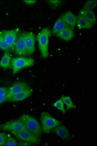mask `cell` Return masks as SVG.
<instances>
[{
  "instance_id": "obj_1",
  "label": "cell",
  "mask_w": 97,
  "mask_h": 146,
  "mask_svg": "<svg viewBox=\"0 0 97 146\" xmlns=\"http://www.w3.org/2000/svg\"><path fill=\"white\" fill-rule=\"evenodd\" d=\"M19 119L24 123L27 130L40 139L42 136L43 129L38 121L35 118L29 115H24L21 116Z\"/></svg>"
},
{
  "instance_id": "obj_2",
  "label": "cell",
  "mask_w": 97,
  "mask_h": 146,
  "mask_svg": "<svg viewBox=\"0 0 97 146\" xmlns=\"http://www.w3.org/2000/svg\"><path fill=\"white\" fill-rule=\"evenodd\" d=\"M50 34L51 31L48 28H45L37 35L39 48L43 58H47L48 56L49 39Z\"/></svg>"
},
{
  "instance_id": "obj_3",
  "label": "cell",
  "mask_w": 97,
  "mask_h": 146,
  "mask_svg": "<svg viewBox=\"0 0 97 146\" xmlns=\"http://www.w3.org/2000/svg\"><path fill=\"white\" fill-rule=\"evenodd\" d=\"M40 120L43 131L45 133H48L53 129L62 124L60 121L53 117L47 111H44L41 113Z\"/></svg>"
},
{
  "instance_id": "obj_4",
  "label": "cell",
  "mask_w": 97,
  "mask_h": 146,
  "mask_svg": "<svg viewBox=\"0 0 97 146\" xmlns=\"http://www.w3.org/2000/svg\"><path fill=\"white\" fill-rule=\"evenodd\" d=\"M11 63L13 73L15 74L23 69L33 66L34 60L32 58L17 57L11 58Z\"/></svg>"
},
{
  "instance_id": "obj_5",
  "label": "cell",
  "mask_w": 97,
  "mask_h": 146,
  "mask_svg": "<svg viewBox=\"0 0 97 146\" xmlns=\"http://www.w3.org/2000/svg\"><path fill=\"white\" fill-rule=\"evenodd\" d=\"M11 133L17 139L23 142L34 144H38L40 143V139L37 137L27 129L16 132H12Z\"/></svg>"
},
{
  "instance_id": "obj_6",
  "label": "cell",
  "mask_w": 97,
  "mask_h": 146,
  "mask_svg": "<svg viewBox=\"0 0 97 146\" xmlns=\"http://www.w3.org/2000/svg\"><path fill=\"white\" fill-rule=\"evenodd\" d=\"M19 30V28H16L13 30H4L2 31L4 38L7 44L9 46V49L12 51H14L15 49V44L18 36Z\"/></svg>"
},
{
  "instance_id": "obj_7",
  "label": "cell",
  "mask_w": 97,
  "mask_h": 146,
  "mask_svg": "<svg viewBox=\"0 0 97 146\" xmlns=\"http://www.w3.org/2000/svg\"><path fill=\"white\" fill-rule=\"evenodd\" d=\"M0 129L3 131L12 133L26 129V128L22 121L18 119L2 124L0 125Z\"/></svg>"
},
{
  "instance_id": "obj_8",
  "label": "cell",
  "mask_w": 97,
  "mask_h": 146,
  "mask_svg": "<svg viewBox=\"0 0 97 146\" xmlns=\"http://www.w3.org/2000/svg\"><path fill=\"white\" fill-rule=\"evenodd\" d=\"M25 33L22 32L18 34L15 46V53L19 56L27 55V50L25 42Z\"/></svg>"
},
{
  "instance_id": "obj_9",
  "label": "cell",
  "mask_w": 97,
  "mask_h": 146,
  "mask_svg": "<svg viewBox=\"0 0 97 146\" xmlns=\"http://www.w3.org/2000/svg\"><path fill=\"white\" fill-rule=\"evenodd\" d=\"M25 42L27 50V55H31L35 51V36L32 32L25 33Z\"/></svg>"
},
{
  "instance_id": "obj_10",
  "label": "cell",
  "mask_w": 97,
  "mask_h": 146,
  "mask_svg": "<svg viewBox=\"0 0 97 146\" xmlns=\"http://www.w3.org/2000/svg\"><path fill=\"white\" fill-rule=\"evenodd\" d=\"M29 88V87L27 84L24 82H18L14 84L12 86L10 87V88L8 89L7 101L12 96Z\"/></svg>"
},
{
  "instance_id": "obj_11",
  "label": "cell",
  "mask_w": 97,
  "mask_h": 146,
  "mask_svg": "<svg viewBox=\"0 0 97 146\" xmlns=\"http://www.w3.org/2000/svg\"><path fill=\"white\" fill-rule=\"evenodd\" d=\"M51 131L52 133H55L64 141H67L70 139V135L68 129L62 124L54 128Z\"/></svg>"
},
{
  "instance_id": "obj_12",
  "label": "cell",
  "mask_w": 97,
  "mask_h": 146,
  "mask_svg": "<svg viewBox=\"0 0 97 146\" xmlns=\"http://www.w3.org/2000/svg\"><path fill=\"white\" fill-rule=\"evenodd\" d=\"M66 25L69 27H70L73 30H74L76 24L77 18L72 12L70 11L66 12L60 18Z\"/></svg>"
},
{
  "instance_id": "obj_13",
  "label": "cell",
  "mask_w": 97,
  "mask_h": 146,
  "mask_svg": "<svg viewBox=\"0 0 97 146\" xmlns=\"http://www.w3.org/2000/svg\"><path fill=\"white\" fill-rule=\"evenodd\" d=\"M56 36L59 38L67 42L70 41L75 36V33L74 30L70 27L67 25L63 30L59 32V33L57 34Z\"/></svg>"
},
{
  "instance_id": "obj_14",
  "label": "cell",
  "mask_w": 97,
  "mask_h": 146,
  "mask_svg": "<svg viewBox=\"0 0 97 146\" xmlns=\"http://www.w3.org/2000/svg\"><path fill=\"white\" fill-rule=\"evenodd\" d=\"M32 91L30 88L23 90L20 93H18L16 95H14L7 101L9 102H15V101H23L28 98L32 94Z\"/></svg>"
},
{
  "instance_id": "obj_15",
  "label": "cell",
  "mask_w": 97,
  "mask_h": 146,
  "mask_svg": "<svg viewBox=\"0 0 97 146\" xmlns=\"http://www.w3.org/2000/svg\"><path fill=\"white\" fill-rule=\"evenodd\" d=\"M79 15H81L84 18H85L93 25L96 22L95 15L92 10L83 9L80 10Z\"/></svg>"
},
{
  "instance_id": "obj_16",
  "label": "cell",
  "mask_w": 97,
  "mask_h": 146,
  "mask_svg": "<svg viewBox=\"0 0 97 146\" xmlns=\"http://www.w3.org/2000/svg\"><path fill=\"white\" fill-rule=\"evenodd\" d=\"M76 24L77 25L78 27L80 29H90L93 27V25L88 22L87 20H86L81 15H79L77 17Z\"/></svg>"
},
{
  "instance_id": "obj_17",
  "label": "cell",
  "mask_w": 97,
  "mask_h": 146,
  "mask_svg": "<svg viewBox=\"0 0 97 146\" xmlns=\"http://www.w3.org/2000/svg\"><path fill=\"white\" fill-rule=\"evenodd\" d=\"M11 57L9 52L7 51L3 54L2 59L0 60V67L3 68H9L11 67Z\"/></svg>"
},
{
  "instance_id": "obj_18",
  "label": "cell",
  "mask_w": 97,
  "mask_h": 146,
  "mask_svg": "<svg viewBox=\"0 0 97 146\" xmlns=\"http://www.w3.org/2000/svg\"><path fill=\"white\" fill-rule=\"evenodd\" d=\"M67 25L61 19L59 18L56 21L52 29V33L54 35H57V34L59 33V32L63 30Z\"/></svg>"
},
{
  "instance_id": "obj_19",
  "label": "cell",
  "mask_w": 97,
  "mask_h": 146,
  "mask_svg": "<svg viewBox=\"0 0 97 146\" xmlns=\"http://www.w3.org/2000/svg\"><path fill=\"white\" fill-rule=\"evenodd\" d=\"M62 100L64 102V104H65L67 108V110L71 109H75L76 106L73 103L70 98L69 96H62Z\"/></svg>"
},
{
  "instance_id": "obj_20",
  "label": "cell",
  "mask_w": 97,
  "mask_h": 146,
  "mask_svg": "<svg viewBox=\"0 0 97 146\" xmlns=\"http://www.w3.org/2000/svg\"><path fill=\"white\" fill-rule=\"evenodd\" d=\"M8 89L5 87H0V104L7 101Z\"/></svg>"
},
{
  "instance_id": "obj_21",
  "label": "cell",
  "mask_w": 97,
  "mask_h": 146,
  "mask_svg": "<svg viewBox=\"0 0 97 146\" xmlns=\"http://www.w3.org/2000/svg\"><path fill=\"white\" fill-rule=\"evenodd\" d=\"M53 106L57 108V109L60 110L62 111V113L64 114H65L66 113V110L64 107V103L62 98H60V100H57L56 102L54 103Z\"/></svg>"
},
{
  "instance_id": "obj_22",
  "label": "cell",
  "mask_w": 97,
  "mask_h": 146,
  "mask_svg": "<svg viewBox=\"0 0 97 146\" xmlns=\"http://www.w3.org/2000/svg\"><path fill=\"white\" fill-rule=\"evenodd\" d=\"M0 48L2 50L7 51L9 49V46L7 44L3 36L2 31H0Z\"/></svg>"
},
{
  "instance_id": "obj_23",
  "label": "cell",
  "mask_w": 97,
  "mask_h": 146,
  "mask_svg": "<svg viewBox=\"0 0 97 146\" xmlns=\"http://www.w3.org/2000/svg\"><path fill=\"white\" fill-rule=\"evenodd\" d=\"M97 5L96 1H89L86 2L84 6V9L92 10V9H94Z\"/></svg>"
},
{
  "instance_id": "obj_24",
  "label": "cell",
  "mask_w": 97,
  "mask_h": 146,
  "mask_svg": "<svg viewBox=\"0 0 97 146\" xmlns=\"http://www.w3.org/2000/svg\"><path fill=\"white\" fill-rule=\"evenodd\" d=\"M18 143L9 135H7V139L5 146H17Z\"/></svg>"
},
{
  "instance_id": "obj_25",
  "label": "cell",
  "mask_w": 97,
  "mask_h": 146,
  "mask_svg": "<svg viewBox=\"0 0 97 146\" xmlns=\"http://www.w3.org/2000/svg\"><path fill=\"white\" fill-rule=\"evenodd\" d=\"M7 139V134L4 133H0V146H5Z\"/></svg>"
},
{
  "instance_id": "obj_26",
  "label": "cell",
  "mask_w": 97,
  "mask_h": 146,
  "mask_svg": "<svg viewBox=\"0 0 97 146\" xmlns=\"http://www.w3.org/2000/svg\"><path fill=\"white\" fill-rule=\"evenodd\" d=\"M53 7H57L60 4V1H49Z\"/></svg>"
},
{
  "instance_id": "obj_27",
  "label": "cell",
  "mask_w": 97,
  "mask_h": 146,
  "mask_svg": "<svg viewBox=\"0 0 97 146\" xmlns=\"http://www.w3.org/2000/svg\"><path fill=\"white\" fill-rule=\"evenodd\" d=\"M25 3H27V5H33L36 3V1H33V0H27V1H24Z\"/></svg>"
}]
</instances>
